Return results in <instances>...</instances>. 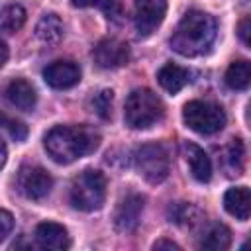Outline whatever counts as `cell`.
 I'll use <instances>...</instances> for the list:
<instances>
[{
  "label": "cell",
  "mask_w": 251,
  "mask_h": 251,
  "mask_svg": "<svg viewBox=\"0 0 251 251\" xmlns=\"http://www.w3.org/2000/svg\"><path fill=\"white\" fill-rule=\"evenodd\" d=\"M100 145V133L90 126H55L45 135V149L55 163L69 165Z\"/></svg>",
  "instance_id": "cell-1"
},
{
  "label": "cell",
  "mask_w": 251,
  "mask_h": 251,
  "mask_svg": "<svg viewBox=\"0 0 251 251\" xmlns=\"http://www.w3.org/2000/svg\"><path fill=\"white\" fill-rule=\"evenodd\" d=\"M216 41V20L202 10H188L178 22L171 47L182 57L206 55Z\"/></svg>",
  "instance_id": "cell-2"
},
{
  "label": "cell",
  "mask_w": 251,
  "mask_h": 251,
  "mask_svg": "<svg viewBox=\"0 0 251 251\" xmlns=\"http://www.w3.org/2000/svg\"><path fill=\"white\" fill-rule=\"evenodd\" d=\"M126 124L133 129H147L161 122L165 116V106L161 98L149 88H135L126 100Z\"/></svg>",
  "instance_id": "cell-3"
},
{
  "label": "cell",
  "mask_w": 251,
  "mask_h": 251,
  "mask_svg": "<svg viewBox=\"0 0 251 251\" xmlns=\"http://www.w3.org/2000/svg\"><path fill=\"white\" fill-rule=\"evenodd\" d=\"M71 204L82 212L100 210L106 200V178L100 171L86 169L78 173L71 184Z\"/></svg>",
  "instance_id": "cell-4"
},
{
  "label": "cell",
  "mask_w": 251,
  "mask_h": 251,
  "mask_svg": "<svg viewBox=\"0 0 251 251\" xmlns=\"http://www.w3.org/2000/svg\"><path fill=\"white\" fill-rule=\"evenodd\" d=\"M182 120L192 131L200 135H212L226 126V112L214 102L192 100L184 106Z\"/></svg>",
  "instance_id": "cell-5"
},
{
  "label": "cell",
  "mask_w": 251,
  "mask_h": 251,
  "mask_svg": "<svg viewBox=\"0 0 251 251\" xmlns=\"http://www.w3.org/2000/svg\"><path fill=\"white\" fill-rule=\"evenodd\" d=\"M133 163L139 175L151 184H159L169 176L171 159L161 143H145L137 147L133 153Z\"/></svg>",
  "instance_id": "cell-6"
},
{
  "label": "cell",
  "mask_w": 251,
  "mask_h": 251,
  "mask_svg": "<svg viewBox=\"0 0 251 251\" xmlns=\"http://www.w3.org/2000/svg\"><path fill=\"white\" fill-rule=\"evenodd\" d=\"M53 178L51 175L37 165H24L16 176V188L27 200H41L51 192Z\"/></svg>",
  "instance_id": "cell-7"
},
{
  "label": "cell",
  "mask_w": 251,
  "mask_h": 251,
  "mask_svg": "<svg viewBox=\"0 0 251 251\" xmlns=\"http://www.w3.org/2000/svg\"><path fill=\"white\" fill-rule=\"evenodd\" d=\"M167 14V0H135L133 24L141 37L151 35Z\"/></svg>",
  "instance_id": "cell-8"
},
{
  "label": "cell",
  "mask_w": 251,
  "mask_h": 251,
  "mask_svg": "<svg viewBox=\"0 0 251 251\" xmlns=\"http://www.w3.org/2000/svg\"><path fill=\"white\" fill-rule=\"evenodd\" d=\"M92 59L100 69H118L129 61V47L120 39L108 37L96 43L92 49Z\"/></svg>",
  "instance_id": "cell-9"
},
{
  "label": "cell",
  "mask_w": 251,
  "mask_h": 251,
  "mask_svg": "<svg viewBox=\"0 0 251 251\" xmlns=\"http://www.w3.org/2000/svg\"><path fill=\"white\" fill-rule=\"evenodd\" d=\"M143 202H145L143 196L135 194V192H129L126 198L120 200V204L116 208V214H114V226H116L118 231L129 233L137 227L141 212H143Z\"/></svg>",
  "instance_id": "cell-10"
},
{
  "label": "cell",
  "mask_w": 251,
  "mask_h": 251,
  "mask_svg": "<svg viewBox=\"0 0 251 251\" xmlns=\"http://www.w3.org/2000/svg\"><path fill=\"white\" fill-rule=\"evenodd\" d=\"M43 78L51 88L65 90L80 80V69L73 61H55L43 71Z\"/></svg>",
  "instance_id": "cell-11"
},
{
  "label": "cell",
  "mask_w": 251,
  "mask_h": 251,
  "mask_svg": "<svg viewBox=\"0 0 251 251\" xmlns=\"http://www.w3.org/2000/svg\"><path fill=\"white\" fill-rule=\"evenodd\" d=\"M182 153H184V159L188 163L192 176L198 182H208L212 178V163H210V157L206 155V151L192 141H184Z\"/></svg>",
  "instance_id": "cell-12"
},
{
  "label": "cell",
  "mask_w": 251,
  "mask_h": 251,
  "mask_svg": "<svg viewBox=\"0 0 251 251\" xmlns=\"http://www.w3.org/2000/svg\"><path fill=\"white\" fill-rule=\"evenodd\" d=\"M35 241L39 247L43 249H67L71 245V239H69V233L67 229L61 226V224H55V222H41L37 227H35Z\"/></svg>",
  "instance_id": "cell-13"
},
{
  "label": "cell",
  "mask_w": 251,
  "mask_h": 251,
  "mask_svg": "<svg viewBox=\"0 0 251 251\" xmlns=\"http://www.w3.org/2000/svg\"><path fill=\"white\" fill-rule=\"evenodd\" d=\"M4 96L12 106H16L18 110H24V112H31L37 102L35 88L25 78H14L4 88Z\"/></svg>",
  "instance_id": "cell-14"
},
{
  "label": "cell",
  "mask_w": 251,
  "mask_h": 251,
  "mask_svg": "<svg viewBox=\"0 0 251 251\" xmlns=\"http://www.w3.org/2000/svg\"><path fill=\"white\" fill-rule=\"evenodd\" d=\"M169 216H171V222H175L182 229H190V231H194L206 224V214L198 206L188 204V202L173 204L169 208Z\"/></svg>",
  "instance_id": "cell-15"
},
{
  "label": "cell",
  "mask_w": 251,
  "mask_h": 251,
  "mask_svg": "<svg viewBox=\"0 0 251 251\" xmlns=\"http://www.w3.org/2000/svg\"><path fill=\"white\" fill-rule=\"evenodd\" d=\"M224 208L233 218L245 222L249 218V210H251L249 188L247 186H233V188H229L226 192V196H224Z\"/></svg>",
  "instance_id": "cell-16"
},
{
  "label": "cell",
  "mask_w": 251,
  "mask_h": 251,
  "mask_svg": "<svg viewBox=\"0 0 251 251\" xmlns=\"http://www.w3.org/2000/svg\"><path fill=\"white\" fill-rule=\"evenodd\" d=\"M222 165L226 175L229 176H239L245 167V145L239 137H233L226 147H224V157Z\"/></svg>",
  "instance_id": "cell-17"
},
{
  "label": "cell",
  "mask_w": 251,
  "mask_h": 251,
  "mask_svg": "<svg viewBox=\"0 0 251 251\" xmlns=\"http://www.w3.org/2000/svg\"><path fill=\"white\" fill-rule=\"evenodd\" d=\"M188 71L182 69L180 65H175V63H167L165 67H161V71L157 73V80L159 84L171 92V94H176L178 90H182L186 86V82L190 80L188 78Z\"/></svg>",
  "instance_id": "cell-18"
},
{
  "label": "cell",
  "mask_w": 251,
  "mask_h": 251,
  "mask_svg": "<svg viewBox=\"0 0 251 251\" xmlns=\"http://www.w3.org/2000/svg\"><path fill=\"white\" fill-rule=\"evenodd\" d=\"M35 37L41 43L53 45L63 37V22L57 14H45L35 25Z\"/></svg>",
  "instance_id": "cell-19"
},
{
  "label": "cell",
  "mask_w": 251,
  "mask_h": 251,
  "mask_svg": "<svg viewBox=\"0 0 251 251\" xmlns=\"http://www.w3.org/2000/svg\"><path fill=\"white\" fill-rule=\"evenodd\" d=\"M25 24V10L18 2L0 4V31L14 33Z\"/></svg>",
  "instance_id": "cell-20"
},
{
  "label": "cell",
  "mask_w": 251,
  "mask_h": 251,
  "mask_svg": "<svg viewBox=\"0 0 251 251\" xmlns=\"http://www.w3.org/2000/svg\"><path fill=\"white\" fill-rule=\"evenodd\" d=\"M231 245V231L224 224H214L210 229L204 231L200 247L202 249H212V251H226Z\"/></svg>",
  "instance_id": "cell-21"
},
{
  "label": "cell",
  "mask_w": 251,
  "mask_h": 251,
  "mask_svg": "<svg viewBox=\"0 0 251 251\" xmlns=\"http://www.w3.org/2000/svg\"><path fill=\"white\" fill-rule=\"evenodd\" d=\"M251 82V67L247 61H235L226 71V84L233 90H245Z\"/></svg>",
  "instance_id": "cell-22"
},
{
  "label": "cell",
  "mask_w": 251,
  "mask_h": 251,
  "mask_svg": "<svg viewBox=\"0 0 251 251\" xmlns=\"http://www.w3.org/2000/svg\"><path fill=\"white\" fill-rule=\"evenodd\" d=\"M92 110L96 112L98 118L102 120H110L112 118V106H114V92L110 88H102L100 92H96L90 100Z\"/></svg>",
  "instance_id": "cell-23"
},
{
  "label": "cell",
  "mask_w": 251,
  "mask_h": 251,
  "mask_svg": "<svg viewBox=\"0 0 251 251\" xmlns=\"http://www.w3.org/2000/svg\"><path fill=\"white\" fill-rule=\"evenodd\" d=\"M75 8H98L108 18H116L120 14V2L118 0H71Z\"/></svg>",
  "instance_id": "cell-24"
},
{
  "label": "cell",
  "mask_w": 251,
  "mask_h": 251,
  "mask_svg": "<svg viewBox=\"0 0 251 251\" xmlns=\"http://www.w3.org/2000/svg\"><path fill=\"white\" fill-rule=\"evenodd\" d=\"M0 127L6 129L16 141H24V139L27 137V127H25V124H22V122L16 120V118H10V116L4 114L2 110H0Z\"/></svg>",
  "instance_id": "cell-25"
},
{
  "label": "cell",
  "mask_w": 251,
  "mask_h": 251,
  "mask_svg": "<svg viewBox=\"0 0 251 251\" xmlns=\"http://www.w3.org/2000/svg\"><path fill=\"white\" fill-rule=\"evenodd\" d=\"M14 227V218L8 210H2L0 208V241H4L8 237V233L12 231Z\"/></svg>",
  "instance_id": "cell-26"
},
{
  "label": "cell",
  "mask_w": 251,
  "mask_h": 251,
  "mask_svg": "<svg viewBox=\"0 0 251 251\" xmlns=\"http://www.w3.org/2000/svg\"><path fill=\"white\" fill-rule=\"evenodd\" d=\"M249 31H251V20L249 18H243L241 22H239V27H237V35H239V39L243 41V45H251V37H249Z\"/></svg>",
  "instance_id": "cell-27"
},
{
  "label": "cell",
  "mask_w": 251,
  "mask_h": 251,
  "mask_svg": "<svg viewBox=\"0 0 251 251\" xmlns=\"http://www.w3.org/2000/svg\"><path fill=\"white\" fill-rule=\"evenodd\" d=\"M153 249H180V245L178 243H175V241H171V239H159V241H155L153 243Z\"/></svg>",
  "instance_id": "cell-28"
},
{
  "label": "cell",
  "mask_w": 251,
  "mask_h": 251,
  "mask_svg": "<svg viewBox=\"0 0 251 251\" xmlns=\"http://www.w3.org/2000/svg\"><path fill=\"white\" fill-rule=\"evenodd\" d=\"M6 61H8V47H6L4 41H0V67H2Z\"/></svg>",
  "instance_id": "cell-29"
},
{
  "label": "cell",
  "mask_w": 251,
  "mask_h": 251,
  "mask_svg": "<svg viewBox=\"0 0 251 251\" xmlns=\"http://www.w3.org/2000/svg\"><path fill=\"white\" fill-rule=\"evenodd\" d=\"M6 145H4V141H2V137H0V169L4 167V163H6Z\"/></svg>",
  "instance_id": "cell-30"
}]
</instances>
